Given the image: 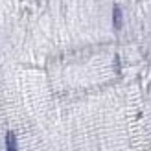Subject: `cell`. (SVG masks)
Segmentation results:
<instances>
[{
    "instance_id": "6da1fadb",
    "label": "cell",
    "mask_w": 151,
    "mask_h": 151,
    "mask_svg": "<svg viewBox=\"0 0 151 151\" xmlns=\"http://www.w3.org/2000/svg\"><path fill=\"white\" fill-rule=\"evenodd\" d=\"M112 22H114L116 29H120L124 24V15H122V9H120L118 6H114V9H112Z\"/></svg>"
},
{
    "instance_id": "7a4b0ae2",
    "label": "cell",
    "mask_w": 151,
    "mask_h": 151,
    "mask_svg": "<svg viewBox=\"0 0 151 151\" xmlns=\"http://www.w3.org/2000/svg\"><path fill=\"white\" fill-rule=\"evenodd\" d=\"M6 151H19V147H17V138H15V134L11 131L6 134Z\"/></svg>"
}]
</instances>
